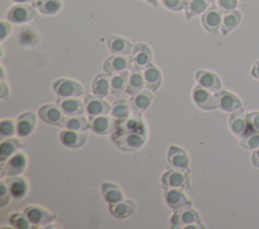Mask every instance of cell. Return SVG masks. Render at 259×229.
I'll use <instances>...</instances> for the list:
<instances>
[{
    "instance_id": "44",
    "label": "cell",
    "mask_w": 259,
    "mask_h": 229,
    "mask_svg": "<svg viewBox=\"0 0 259 229\" xmlns=\"http://www.w3.org/2000/svg\"><path fill=\"white\" fill-rule=\"evenodd\" d=\"M247 121L249 127L248 133L252 131L259 132V111L247 113Z\"/></svg>"
},
{
    "instance_id": "36",
    "label": "cell",
    "mask_w": 259,
    "mask_h": 229,
    "mask_svg": "<svg viewBox=\"0 0 259 229\" xmlns=\"http://www.w3.org/2000/svg\"><path fill=\"white\" fill-rule=\"evenodd\" d=\"M241 21V13L238 10H233L230 12H227L222 21L221 29L224 35L228 34L231 30H233L235 27L238 26V24Z\"/></svg>"
},
{
    "instance_id": "2",
    "label": "cell",
    "mask_w": 259,
    "mask_h": 229,
    "mask_svg": "<svg viewBox=\"0 0 259 229\" xmlns=\"http://www.w3.org/2000/svg\"><path fill=\"white\" fill-rule=\"evenodd\" d=\"M119 120L108 115L89 116V128L100 135L114 132L118 127Z\"/></svg>"
},
{
    "instance_id": "21",
    "label": "cell",
    "mask_w": 259,
    "mask_h": 229,
    "mask_svg": "<svg viewBox=\"0 0 259 229\" xmlns=\"http://www.w3.org/2000/svg\"><path fill=\"white\" fill-rule=\"evenodd\" d=\"M87 133L85 131H76L64 129L60 133L61 142L70 148H78L85 144L87 140Z\"/></svg>"
},
{
    "instance_id": "15",
    "label": "cell",
    "mask_w": 259,
    "mask_h": 229,
    "mask_svg": "<svg viewBox=\"0 0 259 229\" xmlns=\"http://www.w3.org/2000/svg\"><path fill=\"white\" fill-rule=\"evenodd\" d=\"M84 104L85 111L89 116L110 115L111 106L101 97H97L95 95H88L85 98Z\"/></svg>"
},
{
    "instance_id": "9",
    "label": "cell",
    "mask_w": 259,
    "mask_h": 229,
    "mask_svg": "<svg viewBox=\"0 0 259 229\" xmlns=\"http://www.w3.org/2000/svg\"><path fill=\"white\" fill-rule=\"evenodd\" d=\"M199 222L200 217L198 212L191 207H185L174 211V214L171 218L173 228H185L190 224H195Z\"/></svg>"
},
{
    "instance_id": "54",
    "label": "cell",
    "mask_w": 259,
    "mask_h": 229,
    "mask_svg": "<svg viewBox=\"0 0 259 229\" xmlns=\"http://www.w3.org/2000/svg\"><path fill=\"white\" fill-rule=\"evenodd\" d=\"M241 1H245V0H241Z\"/></svg>"
},
{
    "instance_id": "4",
    "label": "cell",
    "mask_w": 259,
    "mask_h": 229,
    "mask_svg": "<svg viewBox=\"0 0 259 229\" xmlns=\"http://www.w3.org/2000/svg\"><path fill=\"white\" fill-rule=\"evenodd\" d=\"M37 16V12L34 6L19 3L10 8L7 14V18L10 22L21 24L27 22Z\"/></svg>"
},
{
    "instance_id": "29",
    "label": "cell",
    "mask_w": 259,
    "mask_h": 229,
    "mask_svg": "<svg viewBox=\"0 0 259 229\" xmlns=\"http://www.w3.org/2000/svg\"><path fill=\"white\" fill-rule=\"evenodd\" d=\"M145 79L142 70H137V69H132L128 79H127V84L125 88V92L128 95H134L137 94L138 92L142 91L145 88Z\"/></svg>"
},
{
    "instance_id": "23",
    "label": "cell",
    "mask_w": 259,
    "mask_h": 229,
    "mask_svg": "<svg viewBox=\"0 0 259 229\" xmlns=\"http://www.w3.org/2000/svg\"><path fill=\"white\" fill-rule=\"evenodd\" d=\"M153 99V94L149 90H142L138 92L137 94L132 95L130 99V105L133 113L136 114H142L144 111H146Z\"/></svg>"
},
{
    "instance_id": "1",
    "label": "cell",
    "mask_w": 259,
    "mask_h": 229,
    "mask_svg": "<svg viewBox=\"0 0 259 229\" xmlns=\"http://www.w3.org/2000/svg\"><path fill=\"white\" fill-rule=\"evenodd\" d=\"M147 138V135L124 132L120 130H115L111 136V139L115 146L123 151H136L143 146Z\"/></svg>"
},
{
    "instance_id": "26",
    "label": "cell",
    "mask_w": 259,
    "mask_h": 229,
    "mask_svg": "<svg viewBox=\"0 0 259 229\" xmlns=\"http://www.w3.org/2000/svg\"><path fill=\"white\" fill-rule=\"evenodd\" d=\"M136 210V204L128 199H122L121 201L109 204V211L111 215L117 219H124L130 217Z\"/></svg>"
},
{
    "instance_id": "51",
    "label": "cell",
    "mask_w": 259,
    "mask_h": 229,
    "mask_svg": "<svg viewBox=\"0 0 259 229\" xmlns=\"http://www.w3.org/2000/svg\"><path fill=\"white\" fill-rule=\"evenodd\" d=\"M146 1H147V2H149V3H151V4H154V5H156L158 0H146Z\"/></svg>"
},
{
    "instance_id": "40",
    "label": "cell",
    "mask_w": 259,
    "mask_h": 229,
    "mask_svg": "<svg viewBox=\"0 0 259 229\" xmlns=\"http://www.w3.org/2000/svg\"><path fill=\"white\" fill-rule=\"evenodd\" d=\"M240 145L249 150H255L259 148V132L252 131L246 133L242 137H240L239 141Z\"/></svg>"
},
{
    "instance_id": "33",
    "label": "cell",
    "mask_w": 259,
    "mask_h": 229,
    "mask_svg": "<svg viewBox=\"0 0 259 229\" xmlns=\"http://www.w3.org/2000/svg\"><path fill=\"white\" fill-rule=\"evenodd\" d=\"M128 71L111 75L110 77V94L112 96H119L123 90L126 88L127 79H128Z\"/></svg>"
},
{
    "instance_id": "30",
    "label": "cell",
    "mask_w": 259,
    "mask_h": 229,
    "mask_svg": "<svg viewBox=\"0 0 259 229\" xmlns=\"http://www.w3.org/2000/svg\"><path fill=\"white\" fill-rule=\"evenodd\" d=\"M110 92V77L106 73L98 74L92 82V93L97 97L104 98Z\"/></svg>"
},
{
    "instance_id": "7",
    "label": "cell",
    "mask_w": 259,
    "mask_h": 229,
    "mask_svg": "<svg viewBox=\"0 0 259 229\" xmlns=\"http://www.w3.org/2000/svg\"><path fill=\"white\" fill-rule=\"evenodd\" d=\"M168 165L171 168L188 173L189 171V158L184 149L176 145H171L167 154Z\"/></svg>"
},
{
    "instance_id": "24",
    "label": "cell",
    "mask_w": 259,
    "mask_h": 229,
    "mask_svg": "<svg viewBox=\"0 0 259 229\" xmlns=\"http://www.w3.org/2000/svg\"><path fill=\"white\" fill-rule=\"evenodd\" d=\"M107 45L113 54L131 56L133 53L134 45L124 37L111 35L107 38Z\"/></svg>"
},
{
    "instance_id": "10",
    "label": "cell",
    "mask_w": 259,
    "mask_h": 229,
    "mask_svg": "<svg viewBox=\"0 0 259 229\" xmlns=\"http://www.w3.org/2000/svg\"><path fill=\"white\" fill-rule=\"evenodd\" d=\"M215 96H217L218 108H220L224 112L234 113L243 109L241 100L235 94L229 91L220 90L219 92L215 93Z\"/></svg>"
},
{
    "instance_id": "11",
    "label": "cell",
    "mask_w": 259,
    "mask_h": 229,
    "mask_svg": "<svg viewBox=\"0 0 259 229\" xmlns=\"http://www.w3.org/2000/svg\"><path fill=\"white\" fill-rule=\"evenodd\" d=\"M133 69L144 70L151 65L152 62V51L149 45L146 43H137L134 45L133 53L131 55Z\"/></svg>"
},
{
    "instance_id": "42",
    "label": "cell",
    "mask_w": 259,
    "mask_h": 229,
    "mask_svg": "<svg viewBox=\"0 0 259 229\" xmlns=\"http://www.w3.org/2000/svg\"><path fill=\"white\" fill-rule=\"evenodd\" d=\"M11 193L8 188V185L6 181H1L0 182V207L4 208L9 202L11 198Z\"/></svg>"
},
{
    "instance_id": "19",
    "label": "cell",
    "mask_w": 259,
    "mask_h": 229,
    "mask_svg": "<svg viewBox=\"0 0 259 229\" xmlns=\"http://www.w3.org/2000/svg\"><path fill=\"white\" fill-rule=\"evenodd\" d=\"M164 199L173 211H177L185 207H191V202L186 198L181 189L165 190Z\"/></svg>"
},
{
    "instance_id": "17",
    "label": "cell",
    "mask_w": 259,
    "mask_h": 229,
    "mask_svg": "<svg viewBox=\"0 0 259 229\" xmlns=\"http://www.w3.org/2000/svg\"><path fill=\"white\" fill-rule=\"evenodd\" d=\"M117 130L124 132H134L147 135V127L141 116V114L133 113L125 119L120 120L118 123Z\"/></svg>"
},
{
    "instance_id": "53",
    "label": "cell",
    "mask_w": 259,
    "mask_h": 229,
    "mask_svg": "<svg viewBox=\"0 0 259 229\" xmlns=\"http://www.w3.org/2000/svg\"><path fill=\"white\" fill-rule=\"evenodd\" d=\"M208 1H209V2H214L215 0H208Z\"/></svg>"
},
{
    "instance_id": "22",
    "label": "cell",
    "mask_w": 259,
    "mask_h": 229,
    "mask_svg": "<svg viewBox=\"0 0 259 229\" xmlns=\"http://www.w3.org/2000/svg\"><path fill=\"white\" fill-rule=\"evenodd\" d=\"M229 126L231 131L237 136L242 137L249 131L248 121H247V113L244 110H240L234 113H231L229 118Z\"/></svg>"
},
{
    "instance_id": "32",
    "label": "cell",
    "mask_w": 259,
    "mask_h": 229,
    "mask_svg": "<svg viewBox=\"0 0 259 229\" xmlns=\"http://www.w3.org/2000/svg\"><path fill=\"white\" fill-rule=\"evenodd\" d=\"M64 129L76 130V131H86L89 128V120L82 115L68 116L64 119L60 125Z\"/></svg>"
},
{
    "instance_id": "12",
    "label": "cell",
    "mask_w": 259,
    "mask_h": 229,
    "mask_svg": "<svg viewBox=\"0 0 259 229\" xmlns=\"http://www.w3.org/2000/svg\"><path fill=\"white\" fill-rule=\"evenodd\" d=\"M23 213L27 216L29 221L36 227L40 226V225H47V224L53 222L57 218L56 214L49 212L48 210L44 209L42 207L34 206V205L25 207Z\"/></svg>"
},
{
    "instance_id": "43",
    "label": "cell",
    "mask_w": 259,
    "mask_h": 229,
    "mask_svg": "<svg viewBox=\"0 0 259 229\" xmlns=\"http://www.w3.org/2000/svg\"><path fill=\"white\" fill-rule=\"evenodd\" d=\"M161 2L169 10L180 11L185 8L188 0H161Z\"/></svg>"
},
{
    "instance_id": "27",
    "label": "cell",
    "mask_w": 259,
    "mask_h": 229,
    "mask_svg": "<svg viewBox=\"0 0 259 229\" xmlns=\"http://www.w3.org/2000/svg\"><path fill=\"white\" fill-rule=\"evenodd\" d=\"M143 75L145 79V86L147 90L151 92H155L161 85L162 82V75L160 70L154 66L150 65L146 69L143 70Z\"/></svg>"
},
{
    "instance_id": "20",
    "label": "cell",
    "mask_w": 259,
    "mask_h": 229,
    "mask_svg": "<svg viewBox=\"0 0 259 229\" xmlns=\"http://www.w3.org/2000/svg\"><path fill=\"white\" fill-rule=\"evenodd\" d=\"M67 116L82 115L85 111V104L81 102L77 97H60L56 102Z\"/></svg>"
},
{
    "instance_id": "8",
    "label": "cell",
    "mask_w": 259,
    "mask_h": 229,
    "mask_svg": "<svg viewBox=\"0 0 259 229\" xmlns=\"http://www.w3.org/2000/svg\"><path fill=\"white\" fill-rule=\"evenodd\" d=\"M4 163V162H2ZM27 157L23 152H16L9 157L1 166V177L4 175L7 177L19 176L26 167Z\"/></svg>"
},
{
    "instance_id": "34",
    "label": "cell",
    "mask_w": 259,
    "mask_h": 229,
    "mask_svg": "<svg viewBox=\"0 0 259 229\" xmlns=\"http://www.w3.org/2000/svg\"><path fill=\"white\" fill-rule=\"evenodd\" d=\"M102 195L104 200L108 204H114L123 199L122 191L118 186L112 183H103L102 185Z\"/></svg>"
},
{
    "instance_id": "16",
    "label": "cell",
    "mask_w": 259,
    "mask_h": 229,
    "mask_svg": "<svg viewBox=\"0 0 259 229\" xmlns=\"http://www.w3.org/2000/svg\"><path fill=\"white\" fill-rule=\"evenodd\" d=\"M38 116L51 125H61L64 121V112L58 104H45L38 109Z\"/></svg>"
},
{
    "instance_id": "39",
    "label": "cell",
    "mask_w": 259,
    "mask_h": 229,
    "mask_svg": "<svg viewBox=\"0 0 259 229\" xmlns=\"http://www.w3.org/2000/svg\"><path fill=\"white\" fill-rule=\"evenodd\" d=\"M9 223L18 229H31V228H36V226H34L29 219L27 218V216L24 213H20V212H16L10 215L9 217Z\"/></svg>"
},
{
    "instance_id": "38",
    "label": "cell",
    "mask_w": 259,
    "mask_h": 229,
    "mask_svg": "<svg viewBox=\"0 0 259 229\" xmlns=\"http://www.w3.org/2000/svg\"><path fill=\"white\" fill-rule=\"evenodd\" d=\"M33 6L36 7L39 12L52 15L59 12L62 4L60 0H34Z\"/></svg>"
},
{
    "instance_id": "41",
    "label": "cell",
    "mask_w": 259,
    "mask_h": 229,
    "mask_svg": "<svg viewBox=\"0 0 259 229\" xmlns=\"http://www.w3.org/2000/svg\"><path fill=\"white\" fill-rule=\"evenodd\" d=\"M17 133L16 121L12 119H2L0 122V135L1 138H8Z\"/></svg>"
},
{
    "instance_id": "48",
    "label": "cell",
    "mask_w": 259,
    "mask_h": 229,
    "mask_svg": "<svg viewBox=\"0 0 259 229\" xmlns=\"http://www.w3.org/2000/svg\"><path fill=\"white\" fill-rule=\"evenodd\" d=\"M251 161L254 166L259 167V148H257L253 151L252 156H251Z\"/></svg>"
},
{
    "instance_id": "31",
    "label": "cell",
    "mask_w": 259,
    "mask_h": 229,
    "mask_svg": "<svg viewBox=\"0 0 259 229\" xmlns=\"http://www.w3.org/2000/svg\"><path fill=\"white\" fill-rule=\"evenodd\" d=\"M24 144L18 138H7L2 141L0 145V160L1 162H5L9 157L17 152L20 148H22Z\"/></svg>"
},
{
    "instance_id": "28",
    "label": "cell",
    "mask_w": 259,
    "mask_h": 229,
    "mask_svg": "<svg viewBox=\"0 0 259 229\" xmlns=\"http://www.w3.org/2000/svg\"><path fill=\"white\" fill-rule=\"evenodd\" d=\"M6 183L8 185L12 197H14L15 199H22L23 197L26 196L28 191V185L26 180L23 179L22 177H8L6 179Z\"/></svg>"
},
{
    "instance_id": "49",
    "label": "cell",
    "mask_w": 259,
    "mask_h": 229,
    "mask_svg": "<svg viewBox=\"0 0 259 229\" xmlns=\"http://www.w3.org/2000/svg\"><path fill=\"white\" fill-rule=\"evenodd\" d=\"M251 73H252V76L256 79L259 80V61H257L253 67H252V70H251Z\"/></svg>"
},
{
    "instance_id": "14",
    "label": "cell",
    "mask_w": 259,
    "mask_h": 229,
    "mask_svg": "<svg viewBox=\"0 0 259 229\" xmlns=\"http://www.w3.org/2000/svg\"><path fill=\"white\" fill-rule=\"evenodd\" d=\"M223 15L220 8L215 5L209 6L201 16V23L209 33H215L222 25Z\"/></svg>"
},
{
    "instance_id": "47",
    "label": "cell",
    "mask_w": 259,
    "mask_h": 229,
    "mask_svg": "<svg viewBox=\"0 0 259 229\" xmlns=\"http://www.w3.org/2000/svg\"><path fill=\"white\" fill-rule=\"evenodd\" d=\"M0 86H1V92H0V99H7L9 98V94H10V91H9V87L8 85L4 82V81H1L0 83Z\"/></svg>"
},
{
    "instance_id": "45",
    "label": "cell",
    "mask_w": 259,
    "mask_h": 229,
    "mask_svg": "<svg viewBox=\"0 0 259 229\" xmlns=\"http://www.w3.org/2000/svg\"><path fill=\"white\" fill-rule=\"evenodd\" d=\"M217 6L222 12H230L235 10L237 6V0H217Z\"/></svg>"
},
{
    "instance_id": "5",
    "label": "cell",
    "mask_w": 259,
    "mask_h": 229,
    "mask_svg": "<svg viewBox=\"0 0 259 229\" xmlns=\"http://www.w3.org/2000/svg\"><path fill=\"white\" fill-rule=\"evenodd\" d=\"M161 182L164 190L183 189L189 184L188 173L170 168L169 170L163 174L161 178Z\"/></svg>"
},
{
    "instance_id": "46",
    "label": "cell",
    "mask_w": 259,
    "mask_h": 229,
    "mask_svg": "<svg viewBox=\"0 0 259 229\" xmlns=\"http://www.w3.org/2000/svg\"><path fill=\"white\" fill-rule=\"evenodd\" d=\"M11 26L6 21H0V41H3L10 33Z\"/></svg>"
},
{
    "instance_id": "25",
    "label": "cell",
    "mask_w": 259,
    "mask_h": 229,
    "mask_svg": "<svg viewBox=\"0 0 259 229\" xmlns=\"http://www.w3.org/2000/svg\"><path fill=\"white\" fill-rule=\"evenodd\" d=\"M36 120L35 115L31 111H27L19 115V117L16 120V128H17V134L22 137H26L30 135L34 128H35Z\"/></svg>"
},
{
    "instance_id": "3",
    "label": "cell",
    "mask_w": 259,
    "mask_h": 229,
    "mask_svg": "<svg viewBox=\"0 0 259 229\" xmlns=\"http://www.w3.org/2000/svg\"><path fill=\"white\" fill-rule=\"evenodd\" d=\"M53 89L60 97H79L84 93V88L80 83L68 78L56 80Z\"/></svg>"
},
{
    "instance_id": "13",
    "label": "cell",
    "mask_w": 259,
    "mask_h": 229,
    "mask_svg": "<svg viewBox=\"0 0 259 229\" xmlns=\"http://www.w3.org/2000/svg\"><path fill=\"white\" fill-rule=\"evenodd\" d=\"M192 100L199 108L204 110H214L218 108L215 93L212 94V92L198 85L192 91Z\"/></svg>"
},
{
    "instance_id": "37",
    "label": "cell",
    "mask_w": 259,
    "mask_h": 229,
    "mask_svg": "<svg viewBox=\"0 0 259 229\" xmlns=\"http://www.w3.org/2000/svg\"><path fill=\"white\" fill-rule=\"evenodd\" d=\"M208 0H188L184 10L185 16L187 19H190L193 16H197L208 8Z\"/></svg>"
},
{
    "instance_id": "35",
    "label": "cell",
    "mask_w": 259,
    "mask_h": 229,
    "mask_svg": "<svg viewBox=\"0 0 259 229\" xmlns=\"http://www.w3.org/2000/svg\"><path fill=\"white\" fill-rule=\"evenodd\" d=\"M132 109L130 102H127L125 99H118L113 102L110 110V116L117 120H123L127 116L131 115Z\"/></svg>"
},
{
    "instance_id": "50",
    "label": "cell",
    "mask_w": 259,
    "mask_h": 229,
    "mask_svg": "<svg viewBox=\"0 0 259 229\" xmlns=\"http://www.w3.org/2000/svg\"><path fill=\"white\" fill-rule=\"evenodd\" d=\"M12 1H14V2H16V3H28V2H33L34 0H12Z\"/></svg>"
},
{
    "instance_id": "6",
    "label": "cell",
    "mask_w": 259,
    "mask_h": 229,
    "mask_svg": "<svg viewBox=\"0 0 259 229\" xmlns=\"http://www.w3.org/2000/svg\"><path fill=\"white\" fill-rule=\"evenodd\" d=\"M133 69L131 56L112 54L108 56L103 63V70L108 75L119 74L123 72H127Z\"/></svg>"
},
{
    "instance_id": "52",
    "label": "cell",
    "mask_w": 259,
    "mask_h": 229,
    "mask_svg": "<svg viewBox=\"0 0 259 229\" xmlns=\"http://www.w3.org/2000/svg\"><path fill=\"white\" fill-rule=\"evenodd\" d=\"M1 72H2V77H1V79L3 80V79H4V69H3V67H1Z\"/></svg>"
},
{
    "instance_id": "18",
    "label": "cell",
    "mask_w": 259,
    "mask_h": 229,
    "mask_svg": "<svg viewBox=\"0 0 259 229\" xmlns=\"http://www.w3.org/2000/svg\"><path fill=\"white\" fill-rule=\"evenodd\" d=\"M195 80L198 86L212 93H217L222 89V83L220 78L212 72L199 70L195 74Z\"/></svg>"
}]
</instances>
